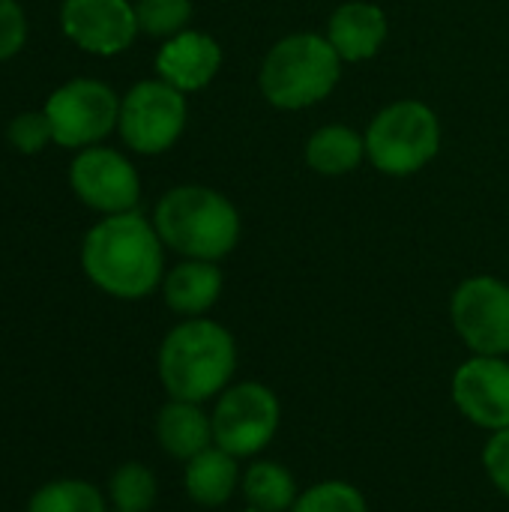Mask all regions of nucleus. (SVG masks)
Instances as JSON below:
<instances>
[{
    "mask_svg": "<svg viewBox=\"0 0 509 512\" xmlns=\"http://www.w3.org/2000/svg\"><path fill=\"white\" fill-rule=\"evenodd\" d=\"M27 39V18L15 0H0V60L15 57Z\"/></svg>",
    "mask_w": 509,
    "mask_h": 512,
    "instance_id": "nucleus-25",
    "label": "nucleus"
},
{
    "mask_svg": "<svg viewBox=\"0 0 509 512\" xmlns=\"http://www.w3.org/2000/svg\"><path fill=\"white\" fill-rule=\"evenodd\" d=\"M240 483H243V477H240V468H237V456L225 453L216 444L207 447L204 453H198L195 459H189L186 471H183L186 495L201 507L228 504Z\"/></svg>",
    "mask_w": 509,
    "mask_h": 512,
    "instance_id": "nucleus-18",
    "label": "nucleus"
},
{
    "mask_svg": "<svg viewBox=\"0 0 509 512\" xmlns=\"http://www.w3.org/2000/svg\"><path fill=\"white\" fill-rule=\"evenodd\" d=\"M387 33H390V21L378 3L348 0L339 9H333L324 36L330 39L342 63H363L384 48Z\"/></svg>",
    "mask_w": 509,
    "mask_h": 512,
    "instance_id": "nucleus-14",
    "label": "nucleus"
},
{
    "mask_svg": "<svg viewBox=\"0 0 509 512\" xmlns=\"http://www.w3.org/2000/svg\"><path fill=\"white\" fill-rule=\"evenodd\" d=\"M342 81V57L321 33H288L264 54L258 87L267 105L303 111L324 102Z\"/></svg>",
    "mask_w": 509,
    "mask_h": 512,
    "instance_id": "nucleus-4",
    "label": "nucleus"
},
{
    "mask_svg": "<svg viewBox=\"0 0 509 512\" xmlns=\"http://www.w3.org/2000/svg\"><path fill=\"white\" fill-rule=\"evenodd\" d=\"M156 441L171 459L189 462L213 447V420L201 411V405L171 399L156 414Z\"/></svg>",
    "mask_w": 509,
    "mask_h": 512,
    "instance_id": "nucleus-16",
    "label": "nucleus"
},
{
    "mask_svg": "<svg viewBox=\"0 0 509 512\" xmlns=\"http://www.w3.org/2000/svg\"><path fill=\"white\" fill-rule=\"evenodd\" d=\"M234 372L237 342L219 321L186 318L159 345V381L171 399L201 405L228 390Z\"/></svg>",
    "mask_w": 509,
    "mask_h": 512,
    "instance_id": "nucleus-2",
    "label": "nucleus"
},
{
    "mask_svg": "<svg viewBox=\"0 0 509 512\" xmlns=\"http://www.w3.org/2000/svg\"><path fill=\"white\" fill-rule=\"evenodd\" d=\"M453 402L465 420L480 429H509V360L480 357L465 360L453 375Z\"/></svg>",
    "mask_w": 509,
    "mask_h": 512,
    "instance_id": "nucleus-12",
    "label": "nucleus"
},
{
    "mask_svg": "<svg viewBox=\"0 0 509 512\" xmlns=\"http://www.w3.org/2000/svg\"><path fill=\"white\" fill-rule=\"evenodd\" d=\"M297 483L291 471L279 462H255L243 474V498L249 510L291 512L297 501Z\"/></svg>",
    "mask_w": 509,
    "mask_h": 512,
    "instance_id": "nucleus-19",
    "label": "nucleus"
},
{
    "mask_svg": "<svg viewBox=\"0 0 509 512\" xmlns=\"http://www.w3.org/2000/svg\"><path fill=\"white\" fill-rule=\"evenodd\" d=\"M6 138L18 153H39L54 141V129L45 111H24L9 123Z\"/></svg>",
    "mask_w": 509,
    "mask_h": 512,
    "instance_id": "nucleus-24",
    "label": "nucleus"
},
{
    "mask_svg": "<svg viewBox=\"0 0 509 512\" xmlns=\"http://www.w3.org/2000/svg\"><path fill=\"white\" fill-rule=\"evenodd\" d=\"M108 495L117 512H147L156 504L159 483L153 471L141 462L120 465L108 480Z\"/></svg>",
    "mask_w": 509,
    "mask_h": 512,
    "instance_id": "nucleus-21",
    "label": "nucleus"
},
{
    "mask_svg": "<svg viewBox=\"0 0 509 512\" xmlns=\"http://www.w3.org/2000/svg\"><path fill=\"white\" fill-rule=\"evenodd\" d=\"M483 468L492 480V486L509 498V429L492 432L486 450H483Z\"/></svg>",
    "mask_w": 509,
    "mask_h": 512,
    "instance_id": "nucleus-26",
    "label": "nucleus"
},
{
    "mask_svg": "<svg viewBox=\"0 0 509 512\" xmlns=\"http://www.w3.org/2000/svg\"><path fill=\"white\" fill-rule=\"evenodd\" d=\"M135 15H138L141 33L171 39V36L189 30L195 6H192V0H138Z\"/></svg>",
    "mask_w": 509,
    "mask_h": 512,
    "instance_id": "nucleus-22",
    "label": "nucleus"
},
{
    "mask_svg": "<svg viewBox=\"0 0 509 512\" xmlns=\"http://www.w3.org/2000/svg\"><path fill=\"white\" fill-rule=\"evenodd\" d=\"M243 512H258V510H243Z\"/></svg>",
    "mask_w": 509,
    "mask_h": 512,
    "instance_id": "nucleus-27",
    "label": "nucleus"
},
{
    "mask_svg": "<svg viewBox=\"0 0 509 512\" xmlns=\"http://www.w3.org/2000/svg\"><path fill=\"white\" fill-rule=\"evenodd\" d=\"M213 444L237 459L258 456L276 435L282 408L270 387L243 381L219 393L213 408Z\"/></svg>",
    "mask_w": 509,
    "mask_h": 512,
    "instance_id": "nucleus-7",
    "label": "nucleus"
},
{
    "mask_svg": "<svg viewBox=\"0 0 509 512\" xmlns=\"http://www.w3.org/2000/svg\"><path fill=\"white\" fill-rule=\"evenodd\" d=\"M186 117H189L186 93H180L162 78H150V81H138L120 99L117 129L129 150L141 156H159L180 141L186 129Z\"/></svg>",
    "mask_w": 509,
    "mask_h": 512,
    "instance_id": "nucleus-6",
    "label": "nucleus"
},
{
    "mask_svg": "<svg viewBox=\"0 0 509 512\" xmlns=\"http://www.w3.org/2000/svg\"><path fill=\"white\" fill-rule=\"evenodd\" d=\"M222 69V45L204 30H183L156 54V72L180 93L204 90Z\"/></svg>",
    "mask_w": 509,
    "mask_h": 512,
    "instance_id": "nucleus-13",
    "label": "nucleus"
},
{
    "mask_svg": "<svg viewBox=\"0 0 509 512\" xmlns=\"http://www.w3.org/2000/svg\"><path fill=\"white\" fill-rule=\"evenodd\" d=\"M69 183L81 204L105 216L129 213L141 198L135 165L111 147H84L69 168Z\"/></svg>",
    "mask_w": 509,
    "mask_h": 512,
    "instance_id": "nucleus-10",
    "label": "nucleus"
},
{
    "mask_svg": "<svg viewBox=\"0 0 509 512\" xmlns=\"http://www.w3.org/2000/svg\"><path fill=\"white\" fill-rule=\"evenodd\" d=\"M153 225L165 249L216 264L237 249L243 234L234 201L219 189L198 183L168 189L153 210Z\"/></svg>",
    "mask_w": 509,
    "mask_h": 512,
    "instance_id": "nucleus-3",
    "label": "nucleus"
},
{
    "mask_svg": "<svg viewBox=\"0 0 509 512\" xmlns=\"http://www.w3.org/2000/svg\"><path fill=\"white\" fill-rule=\"evenodd\" d=\"M303 159L321 177L354 174L366 159V135L348 123H327L309 135Z\"/></svg>",
    "mask_w": 509,
    "mask_h": 512,
    "instance_id": "nucleus-17",
    "label": "nucleus"
},
{
    "mask_svg": "<svg viewBox=\"0 0 509 512\" xmlns=\"http://www.w3.org/2000/svg\"><path fill=\"white\" fill-rule=\"evenodd\" d=\"M459 339L480 357H509V282L498 276L465 279L450 300Z\"/></svg>",
    "mask_w": 509,
    "mask_h": 512,
    "instance_id": "nucleus-9",
    "label": "nucleus"
},
{
    "mask_svg": "<svg viewBox=\"0 0 509 512\" xmlns=\"http://www.w3.org/2000/svg\"><path fill=\"white\" fill-rule=\"evenodd\" d=\"M222 270L216 261H198L183 258L177 267H171L162 279V297L171 312L183 318H204L222 297Z\"/></svg>",
    "mask_w": 509,
    "mask_h": 512,
    "instance_id": "nucleus-15",
    "label": "nucleus"
},
{
    "mask_svg": "<svg viewBox=\"0 0 509 512\" xmlns=\"http://www.w3.org/2000/svg\"><path fill=\"white\" fill-rule=\"evenodd\" d=\"M60 24L78 48L99 57L126 51L141 33L129 0H63Z\"/></svg>",
    "mask_w": 509,
    "mask_h": 512,
    "instance_id": "nucleus-11",
    "label": "nucleus"
},
{
    "mask_svg": "<svg viewBox=\"0 0 509 512\" xmlns=\"http://www.w3.org/2000/svg\"><path fill=\"white\" fill-rule=\"evenodd\" d=\"M291 512H369V504L357 486L342 480H327L300 492Z\"/></svg>",
    "mask_w": 509,
    "mask_h": 512,
    "instance_id": "nucleus-23",
    "label": "nucleus"
},
{
    "mask_svg": "<svg viewBox=\"0 0 509 512\" xmlns=\"http://www.w3.org/2000/svg\"><path fill=\"white\" fill-rule=\"evenodd\" d=\"M81 267L99 291L117 300H141L165 279V243L138 210L105 216L81 243Z\"/></svg>",
    "mask_w": 509,
    "mask_h": 512,
    "instance_id": "nucleus-1",
    "label": "nucleus"
},
{
    "mask_svg": "<svg viewBox=\"0 0 509 512\" xmlns=\"http://www.w3.org/2000/svg\"><path fill=\"white\" fill-rule=\"evenodd\" d=\"M45 114L54 129V144L84 150L117 126L120 99L96 78H72L48 96Z\"/></svg>",
    "mask_w": 509,
    "mask_h": 512,
    "instance_id": "nucleus-8",
    "label": "nucleus"
},
{
    "mask_svg": "<svg viewBox=\"0 0 509 512\" xmlns=\"http://www.w3.org/2000/svg\"><path fill=\"white\" fill-rule=\"evenodd\" d=\"M27 512H105V498L84 480H57L33 492Z\"/></svg>",
    "mask_w": 509,
    "mask_h": 512,
    "instance_id": "nucleus-20",
    "label": "nucleus"
},
{
    "mask_svg": "<svg viewBox=\"0 0 509 512\" xmlns=\"http://www.w3.org/2000/svg\"><path fill=\"white\" fill-rule=\"evenodd\" d=\"M366 159L387 177H411L441 153V120L420 99L384 105L366 126Z\"/></svg>",
    "mask_w": 509,
    "mask_h": 512,
    "instance_id": "nucleus-5",
    "label": "nucleus"
}]
</instances>
